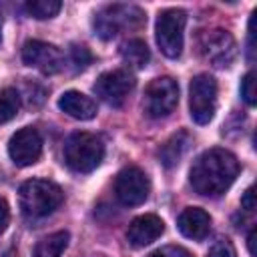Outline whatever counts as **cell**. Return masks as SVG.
<instances>
[{
    "instance_id": "6da1fadb",
    "label": "cell",
    "mask_w": 257,
    "mask_h": 257,
    "mask_svg": "<svg viewBox=\"0 0 257 257\" xmlns=\"http://www.w3.org/2000/svg\"><path fill=\"white\" fill-rule=\"evenodd\" d=\"M239 175V161L227 149H209L201 153L191 171L189 181L193 189L203 197L223 195Z\"/></svg>"
},
{
    "instance_id": "7a4b0ae2",
    "label": "cell",
    "mask_w": 257,
    "mask_h": 257,
    "mask_svg": "<svg viewBox=\"0 0 257 257\" xmlns=\"http://www.w3.org/2000/svg\"><path fill=\"white\" fill-rule=\"evenodd\" d=\"M64 195L62 189L46 179H30L18 191L20 211L28 219H40L60 207Z\"/></svg>"
},
{
    "instance_id": "3957f363",
    "label": "cell",
    "mask_w": 257,
    "mask_h": 257,
    "mask_svg": "<svg viewBox=\"0 0 257 257\" xmlns=\"http://www.w3.org/2000/svg\"><path fill=\"white\" fill-rule=\"evenodd\" d=\"M104 157V145L100 137L92 133H72L64 145V163L74 173L94 171Z\"/></svg>"
},
{
    "instance_id": "277c9868",
    "label": "cell",
    "mask_w": 257,
    "mask_h": 257,
    "mask_svg": "<svg viewBox=\"0 0 257 257\" xmlns=\"http://www.w3.org/2000/svg\"><path fill=\"white\" fill-rule=\"evenodd\" d=\"M145 12L137 6L131 4H108L102 10H98L94 14L92 26H94V34L100 36L102 40H110L114 38L120 30L126 28H139L145 24Z\"/></svg>"
},
{
    "instance_id": "5b68a950",
    "label": "cell",
    "mask_w": 257,
    "mask_h": 257,
    "mask_svg": "<svg viewBox=\"0 0 257 257\" xmlns=\"http://www.w3.org/2000/svg\"><path fill=\"white\" fill-rule=\"evenodd\" d=\"M187 14L181 8L163 10L157 18L155 36L161 52L167 58H179L183 52V34H185Z\"/></svg>"
},
{
    "instance_id": "8992f818",
    "label": "cell",
    "mask_w": 257,
    "mask_h": 257,
    "mask_svg": "<svg viewBox=\"0 0 257 257\" xmlns=\"http://www.w3.org/2000/svg\"><path fill=\"white\" fill-rule=\"evenodd\" d=\"M189 110L197 124H207L217 110V82L211 74H197L189 84Z\"/></svg>"
},
{
    "instance_id": "52a82bcc",
    "label": "cell",
    "mask_w": 257,
    "mask_h": 257,
    "mask_svg": "<svg viewBox=\"0 0 257 257\" xmlns=\"http://www.w3.org/2000/svg\"><path fill=\"white\" fill-rule=\"evenodd\" d=\"M145 112L151 118L169 116L179 104V84L171 76H159L149 82L145 90Z\"/></svg>"
},
{
    "instance_id": "ba28073f",
    "label": "cell",
    "mask_w": 257,
    "mask_h": 257,
    "mask_svg": "<svg viewBox=\"0 0 257 257\" xmlns=\"http://www.w3.org/2000/svg\"><path fill=\"white\" fill-rule=\"evenodd\" d=\"M199 52L209 64H213L217 68H225L237 56V42L227 30L211 28V30L201 32V36H199Z\"/></svg>"
},
{
    "instance_id": "9c48e42d",
    "label": "cell",
    "mask_w": 257,
    "mask_h": 257,
    "mask_svg": "<svg viewBox=\"0 0 257 257\" xmlns=\"http://www.w3.org/2000/svg\"><path fill=\"white\" fill-rule=\"evenodd\" d=\"M151 191L149 177L139 167H124L114 181V195L126 207H137L147 201Z\"/></svg>"
},
{
    "instance_id": "30bf717a",
    "label": "cell",
    "mask_w": 257,
    "mask_h": 257,
    "mask_svg": "<svg viewBox=\"0 0 257 257\" xmlns=\"http://www.w3.org/2000/svg\"><path fill=\"white\" fill-rule=\"evenodd\" d=\"M133 88H135V78L128 70H122V68L102 72L92 86L94 94L110 106H120Z\"/></svg>"
},
{
    "instance_id": "8fae6325",
    "label": "cell",
    "mask_w": 257,
    "mask_h": 257,
    "mask_svg": "<svg viewBox=\"0 0 257 257\" xmlns=\"http://www.w3.org/2000/svg\"><path fill=\"white\" fill-rule=\"evenodd\" d=\"M22 62L42 74H56L64 66V56L60 48L42 40H28L22 46Z\"/></svg>"
},
{
    "instance_id": "7c38bea8",
    "label": "cell",
    "mask_w": 257,
    "mask_h": 257,
    "mask_svg": "<svg viewBox=\"0 0 257 257\" xmlns=\"http://www.w3.org/2000/svg\"><path fill=\"white\" fill-rule=\"evenodd\" d=\"M8 155L16 167H30L42 155V137L36 128L24 126L8 141Z\"/></svg>"
},
{
    "instance_id": "4fadbf2b",
    "label": "cell",
    "mask_w": 257,
    "mask_h": 257,
    "mask_svg": "<svg viewBox=\"0 0 257 257\" xmlns=\"http://www.w3.org/2000/svg\"><path fill=\"white\" fill-rule=\"evenodd\" d=\"M165 231V223L161 217L157 215H141L137 219L131 221L128 231H126V239L133 247H145L151 245L153 241H157Z\"/></svg>"
},
{
    "instance_id": "5bb4252c",
    "label": "cell",
    "mask_w": 257,
    "mask_h": 257,
    "mask_svg": "<svg viewBox=\"0 0 257 257\" xmlns=\"http://www.w3.org/2000/svg\"><path fill=\"white\" fill-rule=\"evenodd\" d=\"M58 108L76 120H90L96 116V102L78 90L62 92L58 98Z\"/></svg>"
},
{
    "instance_id": "9a60e30c",
    "label": "cell",
    "mask_w": 257,
    "mask_h": 257,
    "mask_svg": "<svg viewBox=\"0 0 257 257\" xmlns=\"http://www.w3.org/2000/svg\"><path fill=\"white\" fill-rule=\"evenodd\" d=\"M177 227H179V231L185 237L199 241V239H205L207 237V233L211 229V217H209L207 211H203L199 207H187L179 215Z\"/></svg>"
},
{
    "instance_id": "2e32d148",
    "label": "cell",
    "mask_w": 257,
    "mask_h": 257,
    "mask_svg": "<svg viewBox=\"0 0 257 257\" xmlns=\"http://www.w3.org/2000/svg\"><path fill=\"white\" fill-rule=\"evenodd\" d=\"M189 145H191L189 133L181 131V133L173 135V137L161 147V151H159V159H161L163 167H167V169L175 167V165L181 161V157L185 155V151L189 149Z\"/></svg>"
},
{
    "instance_id": "e0dca14e",
    "label": "cell",
    "mask_w": 257,
    "mask_h": 257,
    "mask_svg": "<svg viewBox=\"0 0 257 257\" xmlns=\"http://www.w3.org/2000/svg\"><path fill=\"white\" fill-rule=\"evenodd\" d=\"M120 56L122 60L131 66V68H145L149 64V58H151V52H149V46L145 40L141 38H131L126 40L122 46H120Z\"/></svg>"
},
{
    "instance_id": "ac0fdd59",
    "label": "cell",
    "mask_w": 257,
    "mask_h": 257,
    "mask_svg": "<svg viewBox=\"0 0 257 257\" xmlns=\"http://www.w3.org/2000/svg\"><path fill=\"white\" fill-rule=\"evenodd\" d=\"M68 245V231H56L40 239L34 247V257H60Z\"/></svg>"
},
{
    "instance_id": "d6986e66",
    "label": "cell",
    "mask_w": 257,
    "mask_h": 257,
    "mask_svg": "<svg viewBox=\"0 0 257 257\" xmlns=\"http://www.w3.org/2000/svg\"><path fill=\"white\" fill-rule=\"evenodd\" d=\"M62 4L58 0H28L24 4V10L36 18V20H46V18H54L60 12Z\"/></svg>"
},
{
    "instance_id": "ffe728a7",
    "label": "cell",
    "mask_w": 257,
    "mask_h": 257,
    "mask_svg": "<svg viewBox=\"0 0 257 257\" xmlns=\"http://www.w3.org/2000/svg\"><path fill=\"white\" fill-rule=\"evenodd\" d=\"M20 108V96L14 88L0 90V124L12 120Z\"/></svg>"
},
{
    "instance_id": "44dd1931",
    "label": "cell",
    "mask_w": 257,
    "mask_h": 257,
    "mask_svg": "<svg viewBox=\"0 0 257 257\" xmlns=\"http://www.w3.org/2000/svg\"><path fill=\"white\" fill-rule=\"evenodd\" d=\"M70 62H72L74 70H84V68L92 62V54H90V50H88L86 46L74 44V46L70 48Z\"/></svg>"
},
{
    "instance_id": "7402d4cb",
    "label": "cell",
    "mask_w": 257,
    "mask_h": 257,
    "mask_svg": "<svg viewBox=\"0 0 257 257\" xmlns=\"http://www.w3.org/2000/svg\"><path fill=\"white\" fill-rule=\"evenodd\" d=\"M241 96H243V100H245L249 106H253V104L257 102V92H255V74H253V70H249V72L243 76V80H241Z\"/></svg>"
},
{
    "instance_id": "603a6c76",
    "label": "cell",
    "mask_w": 257,
    "mask_h": 257,
    "mask_svg": "<svg viewBox=\"0 0 257 257\" xmlns=\"http://www.w3.org/2000/svg\"><path fill=\"white\" fill-rule=\"evenodd\" d=\"M207 257H237V251L229 239H219L209 247Z\"/></svg>"
},
{
    "instance_id": "cb8c5ba5",
    "label": "cell",
    "mask_w": 257,
    "mask_h": 257,
    "mask_svg": "<svg viewBox=\"0 0 257 257\" xmlns=\"http://www.w3.org/2000/svg\"><path fill=\"white\" fill-rule=\"evenodd\" d=\"M147 257H193L187 249L183 247H177V245H167V247H161L153 253H149Z\"/></svg>"
},
{
    "instance_id": "d4e9b609",
    "label": "cell",
    "mask_w": 257,
    "mask_h": 257,
    "mask_svg": "<svg viewBox=\"0 0 257 257\" xmlns=\"http://www.w3.org/2000/svg\"><path fill=\"white\" fill-rule=\"evenodd\" d=\"M241 207L245 209V211H253L255 209V191H253V187H249L245 193H243V197H241Z\"/></svg>"
},
{
    "instance_id": "484cf974",
    "label": "cell",
    "mask_w": 257,
    "mask_h": 257,
    "mask_svg": "<svg viewBox=\"0 0 257 257\" xmlns=\"http://www.w3.org/2000/svg\"><path fill=\"white\" fill-rule=\"evenodd\" d=\"M8 219H10V211H8V203L4 199H0V233L6 229L8 225Z\"/></svg>"
},
{
    "instance_id": "4316f807",
    "label": "cell",
    "mask_w": 257,
    "mask_h": 257,
    "mask_svg": "<svg viewBox=\"0 0 257 257\" xmlns=\"http://www.w3.org/2000/svg\"><path fill=\"white\" fill-rule=\"evenodd\" d=\"M253 24H255V12L251 14V20H249V48H247V50H249V60H253V50H255V48H253V46H255V44H253V34H255V32H253Z\"/></svg>"
},
{
    "instance_id": "83f0119b",
    "label": "cell",
    "mask_w": 257,
    "mask_h": 257,
    "mask_svg": "<svg viewBox=\"0 0 257 257\" xmlns=\"http://www.w3.org/2000/svg\"><path fill=\"white\" fill-rule=\"evenodd\" d=\"M247 247H249L251 257H255V229H251V231H249V237H247Z\"/></svg>"
},
{
    "instance_id": "f1b7e54d",
    "label": "cell",
    "mask_w": 257,
    "mask_h": 257,
    "mask_svg": "<svg viewBox=\"0 0 257 257\" xmlns=\"http://www.w3.org/2000/svg\"><path fill=\"white\" fill-rule=\"evenodd\" d=\"M0 42H2V18H0Z\"/></svg>"
}]
</instances>
